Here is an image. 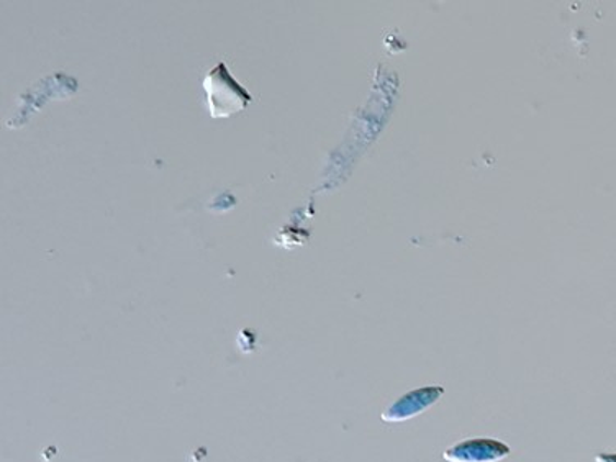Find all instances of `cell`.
<instances>
[{
    "label": "cell",
    "mask_w": 616,
    "mask_h": 462,
    "mask_svg": "<svg viewBox=\"0 0 616 462\" xmlns=\"http://www.w3.org/2000/svg\"><path fill=\"white\" fill-rule=\"evenodd\" d=\"M205 88L209 92L210 114L213 117H222L223 98H228L229 108L233 114L241 110L249 102V95L229 78L226 68L220 64L218 68L213 69L205 79Z\"/></svg>",
    "instance_id": "1"
},
{
    "label": "cell",
    "mask_w": 616,
    "mask_h": 462,
    "mask_svg": "<svg viewBox=\"0 0 616 462\" xmlns=\"http://www.w3.org/2000/svg\"><path fill=\"white\" fill-rule=\"evenodd\" d=\"M442 395H445V389L441 386H426L412 390L396 399L392 405L387 406L380 418L387 423L406 422V419L415 418L419 413H425Z\"/></svg>",
    "instance_id": "2"
},
{
    "label": "cell",
    "mask_w": 616,
    "mask_h": 462,
    "mask_svg": "<svg viewBox=\"0 0 616 462\" xmlns=\"http://www.w3.org/2000/svg\"><path fill=\"white\" fill-rule=\"evenodd\" d=\"M511 449L494 438H472L458 442L442 452L448 462H500L510 455Z\"/></svg>",
    "instance_id": "3"
},
{
    "label": "cell",
    "mask_w": 616,
    "mask_h": 462,
    "mask_svg": "<svg viewBox=\"0 0 616 462\" xmlns=\"http://www.w3.org/2000/svg\"><path fill=\"white\" fill-rule=\"evenodd\" d=\"M595 462H616V452H600L595 455Z\"/></svg>",
    "instance_id": "4"
}]
</instances>
